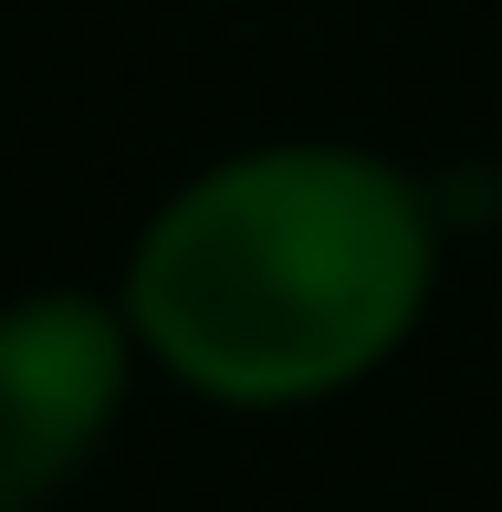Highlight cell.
<instances>
[{"instance_id":"1","label":"cell","mask_w":502,"mask_h":512,"mask_svg":"<svg viewBox=\"0 0 502 512\" xmlns=\"http://www.w3.org/2000/svg\"><path fill=\"white\" fill-rule=\"evenodd\" d=\"M450 209L356 136H251L136 220L116 304L136 356L220 408H314L377 377L440 293Z\"/></svg>"},{"instance_id":"2","label":"cell","mask_w":502,"mask_h":512,"mask_svg":"<svg viewBox=\"0 0 502 512\" xmlns=\"http://www.w3.org/2000/svg\"><path fill=\"white\" fill-rule=\"evenodd\" d=\"M136 387L126 304L95 283L0 293V512H42L105 450Z\"/></svg>"}]
</instances>
